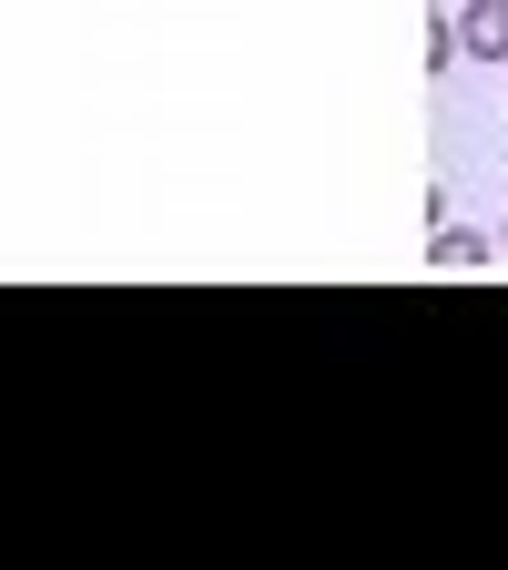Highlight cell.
<instances>
[{
    "mask_svg": "<svg viewBox=\"0 0 508 570\" xmlns=\"http://www.w3.org/2000/svg\"><path fill=\"white\" fill-rule=\"evenodd\" d=\"M498 255V235H478V225H458V214H438V235H427V265L438 275H478Z\"/></svg>",
    "mask_w": 508,
    "mask_h": 570,
    "instance_id": "6da1fadb",
    "label": "cell"
},
{
    "mask_svg": "<svg viewBox=\"0 0 508 570\" xmlns=\"http://www.w3.org/2000/svg\"><path fill=\"white\" fill-rule=\"evenodd\" d=\"M458 51L468 61H508V0H468L458 11Z\"/></svg>",
    "mask_w": 508,
    "mask_h": 570,
    "instance_id": "7a4b0ae2",
    "label": "cell"
},
{
    "mask_svg": "<svg viewBox=\"0 0 508 570\" xmlns=\"http://www.w3.org/2000/svg\"><path fill=\"white\" fill-rule=\"evenodd\" d=\"M498 255H508V225H498Z\"/></svg>",
    "mask_w": 508,
    "mask_h": 570,
    "instance_id": "3957f363",
    "label": "cell"
}]
</instances>
